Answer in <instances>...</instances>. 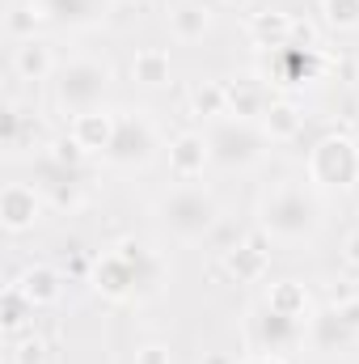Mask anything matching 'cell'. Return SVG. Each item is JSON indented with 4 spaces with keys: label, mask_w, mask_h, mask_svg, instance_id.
Segmentation results:
<instances>
[{
    "label": "cell",
    "mask_w": 359,
    "mask_h": 364,
    "mask_svg": "<svg viewBox=\"0 0 359 364\" xmlns=\"http://www.w3.org/2000/svg\"><path fill=\"white\" fill-rule=\"evenodd\" d=\"M72 144L77 149H110L114 144V123L106 119V114H97V110H85V114H77V123H72Z\"/></svg>",
    "instance_id": "6da1fadb"
},
{
    "label": "cell",
    "mask_w": 359,
    "mask_h": 364,
    "mask_svg": "<svg viewBox=\"0 0 359 364\" xmlns=\"http://www.w3.org/2000/svg\"><path fill=\"white\" fill-rule=\"evenodd\" d=\"M170 220L178 225L182 233H199L211 220V199H203V195H178L170 203Z\"/></svg>",
    "instance_id": "7a4b0ae2"
},
{
    "label": "cell",
    "mask_w": 359,
    "mask_h": 364,
    "mask_svg": "<svg viewBox=\"0 0 359 364\" xmlns=\"http://www.w3.org/2000/svg\"><path fill=\"white\" fill-rule=\"evenodd\" d=\"M0 208H4V225L17 233V229H26L30 220H34V212H38V203H34V191H26V186H9L4 191V199H0Z\"/></svg>",
    "instance_id": "3957f363"
},
{
    "label": "cell",
    "mask_w": 359,
    "mask_h": 364,
    "mask_svg": "<svg viewBox=\"0 0 359 364\" xmlns=\"http://www.w3.org/2000/svg\"><path fill=\"white\" fill-rule=\"evenodd\" d=\"M170 161H174V174L178 178H194L203 170V161H207V144L199 136H182L178 144L170 149Z\"/></svg>",
    "instance_id": "277c9868"
},
{
    "label": "cell",
    "mask_w": 359,
    "mask_h": 364,
    "mask_svg": "<svg viewBox=\"0 0 359 364\" xmlns=\"http://www.w3.org/2000/svg\"><path fill=\"white\" fill-rule=\"evenodd\" d=\"M17 292L26 296V305H47V301L60 296V284H55V275L47 272V267H34V272L21 275V288Z\"/></svg>",
    "instance_id": "5b68a950"
},
{
    "label": "cell",
    "mask_w": 359,
    "mask_h": 364,
    "mask_svg": "<svg viewBox=\"0 0 359 364\" xmlns=\"http://www.w3.org/2000/svg\"><path fill=\"white\" fill-rule=\"evenodd\" d=\"M131 73H136V81H144V85H165V81H170V55L157 51V47H148V51L136 55Z\"/></svg>",
    "instance_id": "8992f818"
},
{
    "label": "cell",
    "mask_w": 359,
    "mask_h": 364,
    "mask_svg": "<svg viewBox=\"0 0 359 364\" xmlns=\"http://www.w3.org/2000/svg\"><path fill=\"white\" fill-rule=\"evenodd\" d=\"M47 68H51V55H47L43 43H26V47H17V73H21L26 81L47 77Z\"/></svg>",
    "instance_id": "52a82bcc"
},
{
    "label": "cell",
    "mask_w": 359,
    "mask_h": 364,
    "mask_svg": "<svg viewBox=\"0 0 359 364\" xmlns=\"http://www.w3.org/2000/svg\"><path fill=\"white\" fill-rule=\"evenodd\" d=\"M296 127H300V114H296L292 106H270V110H267V132L275 136V140L296 136Z\"/></svg>",
    "instance_id": "ba28073f"
},
{
    "label": "cell",
    "mask_w": 359,
    "mask_h": 364,
    "mask_svg": "<svg viewBox=\"0 0 359 364\" xmlns=\"http://www.w3.org/2000/svg\"><path fill=\"white\" fill-rule=\"evenodd\" d=\"M207 30V9H178L174 13V34L178 38H199Z\"/></svg>",
    "instance_id": "9c48e42d"
},
{
    "label": "cell",
    "mask_w": 359,
    "mask_h": 364,
    "mask_svg": "<svg viewBox=\"0 0 359 364\" xmlns=\"http://www.w3.org/2000/svg\"><path fill=\"white\" fill-rule=\"evenodd\" d=\"M326 17L334 26H359V0H326Z\"/></svg>",
    "instance_id": "30bf717a"
},
{
    "label": "cell",
    "mask_w": 359,
    "mask_h": 364,
    "mask_svg": "<svg viewBox=\"0 0 359 364\" xmlns=\"http://www.w3.org/2000/svg\"><path fill=\"white\" fill-rule=\"evenodd\" d=\"M228 267L241 275H258V267H263V250H254V246H241L237 255H228Z\"/></svg>",
    "instance_id": "8fae6325"
},
{
    "label": "cell",
    "mask_w": 359,
    "mask_h": 364,
    "mask_svg": "<svg viewBox=\"0 0 359 364\" xmlns=\"http://www.w3.org/2000/svg\"><path fill=\"white\" fill-rule=\"evenodd\" d=\"M254 34H258V38H275V43H279V38L287 34V17H283V13L258 17V21H254Z\"/></svg>",
    "instance_id": "7c38bea8"
},
{
    "label": "cell",
    "mask_w": 359,
    "mask_h": 364,
    "mask_svg": "<svg viewBox=\"0 0 359 364\" xmlns=\"http://www.w3.org/2000/svg\"><path fill=\"white\" fill-rule=\"evenodd\" d=\"M220 106H224V90L207 85V90L194 93V110H199V114H220Z\"/></svg>",
    "instance_id": "4fadbf2b"
},
{
    "label": "cell",
    "mask_w": 359,
    "mask_h": 364,
    "mask_svg": "<svg viewBox=\"0 0 359 364\" xmlns=\"http://www.w3.org/2000/svg\"><path fill=\"white\" fill-rule=\"evenodd\" d=\"M13 364H47V343H43V339H26V343L17 348Z\"/></svg>",
    "instance_id": "5bb4252c"
},
{
    "label": "cell",
    "mask_w": 359,
    "mask_h": 364,
    "mask_svg": "<svg viewBox=\"0 0 359 364\" xmlns=\"http://www.w3.org/2000/svg\"><path fill=\"white\" fill-rule=\"evenodd\" d=\"M140 364H170V356H165L161 348H144V356H140Z\"/></svg>",
    "instance_id": "9a60e30c"
},
{
    "label": "cell",
    "mask_w": 359,
    "mask_h": 364,
    "mask_svg": "<svg viewBox=\"0 0 359 364\" xmlns=\"http://www.w3.org/2000/svg\"><path fill=\"white\" fill-rule=\"evenodd\" d=\"M338 318H343L347 326H359V301H351V305H347V309H343Z\"/></svg>",
    "instance_id": "2e32d148"
},
{
    "label": "cell",
    "mask_w": 359,
    "mask_h": 364,
    "mask_svg": "<svg viewBox=\"0 0 359 364\" xmlns=\"http://www.w3.org/2000/svg\"><path fill=\"white\" fill-rule=\"evenodd\" d=\"M347 259H351V263H359V233L347 242Z\"/></svg>",
    "instance_id": "e0dca14e"
}]
</instances>
